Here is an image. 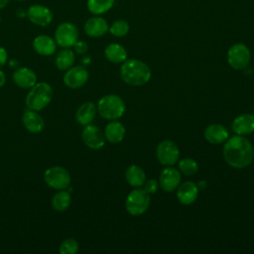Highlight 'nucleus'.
<instances>
[{
    "label": "nucleus",
    "mask_w": 254,
    "mask_h": 254,
    "mask_svg": "<svg viewBox=\"0 0 254 254\" xmlns=\"http://www.w3.org/2000/svg\"><path fill=\"white\" fill-rule=\"evenodd\" d=\"M156 155L158 161L164 166H173L178 162L180 151L178 146L170 140H164L157 146Z\"/></svg>",
    "instance_id": "1a4fd4ad"
},
{
    "label": "nucleus",
    "mask_w": 254,
    "mask_h": 254,
    "mask_svg": "<svg viewBox=\"0 0 254 254\" xmlns=\"http://www.w3.org/2000/svg\"><path fill=\"white\" fill-rule=\"evenodd\" d=\"M78 243L73 238H66L64 239L59 248L61 254H75L78 251Z\"/></svg>",
    "instance_id": "c756f323"
},
{
    "label": "nucleus",
    "mask_w": 254,
    "mask_h": 254,
    "mask_svg": "<svg viewBox=\"0 0 254 254\" xmlns=\"http://www.w3.org/2000/svg\"><path fill=\"white\" fill-rule=\"evenodd\" d=\"M0 23H1V17H0Z\"/></svg>",
    "instance_id": "4c0bfd02"
},
{
    "label": "nucleus",
    "mask_w": 254,
    "mask_h": 254,
    "mask_svg": "<svg viewBox=\"0 0 254 254\" xmlns=\"http://www.w3.org/2000/svg\"><path fill=\"white\" fill-rule=\"evenodd\" d=\"M151 202L150 194L143 189L133 190L127 196L125 206L126 210L134 216L143 214Z\"/></svg>",
    "instance_id": "39448f33"
},
{
    "label": "nucleus",
    "mask_w": 254,
    "mask_h": 254,
    "mask_svg": "<svg viewBox=\"0 0 254 254\" xmlns=\"http://www.w3.org/2000/svg\"><path fill=\"white\" fill-rule=\"evenodd\" d=\"M114 2L115 0H87L86 6L91 14L99 16L109 11L113 7Z\"/></svg>",
    "instance_id": "bb28decb"
},
{
    "label": "nucleus",
    "mask_w": 254,
    "mask_h": 254,
    "mask_svg": "<svg viewBox=\"0 0 254 254\" xmlns=\"http://www.w3.org/2000/svg\"><path fill=\"white\" fill-rule=\"evenodd\" d=\"M144 190L149 193V194H152V193H155L158 190V183L155 181V180H148V181H145L144 183Z\"/></svg>",
    "instance_id": "7c9ffc66"
},
{
    "label": "nucleus",
    "mask_w": 254,
    "mask_h": 254,
    "mask_svg": "<svg viewBox=\"0 0 254 254\" xmlns=\"http://www.w3.org/2000/svg\"><path fill=\"white\" fill-rule=\"evenodd\" d=\"M88 80V71L82 65L71 66L64 75V84L71 89H76L83 86Z\"/></svg>",
    "instance_id": "9b49d317"
},
{
    "label": "nucleus",
    "mask_w": 254,
    "mask_h": 254,
    "mask_svg": "<svg viewBox=\"0 0 254 254\" xmlns=\"http://www.w3.org/2000/svg\"><path fill=\"white\" fill-rule=\"evenodd\" d=\"M72 47L74 49V52L78 55H84L88 50L87 44L84 41H79V40H77Z\"/></svg>",
    "instance_id": "2f4dec72"
},
{
    "label": "nucleus",
    "mask_w": 254,
    "mask_h": 254,
    "mask_svg": "<svg viewBox=\"0 0 254 254\" xmlns=\"http://www.w3.org/2000/svg\"><path fill=\"white\" fill-rule=\"evenodd\" d=\"M71 202L70 193L65 190H60L52 198V206L57 211H64L67 209Z\"/></svg>",
    "instance_id": "a878e982"
},
{
    "label": "nucleus",
    "mask_w": 254,
    "mask_h": 254,
    "mask_svg": "<svg viewBox=\"0 0 254 254\" xmlns=\"http://www.w3.org/2000/svg\"><path fill=\"white\" fill-rule=\"evenodd\" d=\"M104 56L109 62L113 64H120L126 60L127 52L123 46L113 43L105 48Z\"/></svg>",
    "instance_id": "5701e85b"
},
{
    "label": "nucleus",
    "mask_w": 254,
    "mask_h": 254,
    "mask_svg": "<svg viewBox=\"0 0 254 254\" xmlns=\"http://www.w3.org/2000/svg\"><path fill=\"white\" fill-rule=\"evenodd\" d=\"M74 60H75L74 53L69 48H64L61 52L58 53L55 60V64L59 69L64 70L72 66Z\"/></svg>",
    "instance_id": "393cba45"
},
{
    "label": "nucleus",
    "mask_w": 254,
    "mask_h": 254,
    "mask_svg": "<svg viewBox=\"0 0 254 254\" xmlns=\"http://www.w3.org/2000/svg\"><path fill=\"white\" fill-rule=\"evenodd\" d=\"M33 48L37 54L48 57L52 56L57 49V43L55 39L47 35H39L33 41Z\"/></svg>",
    "instance_id": "a211bd4d"
},
{
    "label": "nucleus",
    "mask_w": 254,
    "mask_h": 254,
    "mask_svg": "<svg viewBox=\"0 0 254 254\" xmlns=\"http://www.w3.org/2000/svg\"><path fill=\"white\" fill-rule=\"evenodd\" d=\"M22 122L25 128L32 133H39L44 129L45 122L43 117L33 109H26L22 114Z\"/></svg>",
    "instance_id": "2eb2a0df"
},
{
    "label": "nucleus",
    "mask_w": 254,
    "mask_h": 254,
    "mask_svg": "<svg viewBox=\"0 0 254 254\" xmlns=\"http://www.w3.org/2000/svg\"><path fill=\"white\" fill-rule=\"evenodd\" d=\"M223 157L230 167L243 169L252 163L254 149L248 139L242 135H236L224 143Z\"/></svg>",
    "instance_id": "f257e3e1"
},
{
    "label": "nucleus",
    "mask_w": 254,
    "mask_h": 254,
    "mask_svg": "<svg viewBox=\"0 0 254 254\" xmlns=\"http://www.w3.org/2000/svg\"><path fill=\"white\" fill-rule=\"evenodd\" d=\"M124 135H125V127L119 121L112 120L105 126L104 137L108 142L112 144H117L121 142L124 138Z\"/></svg>",
    "instance_id": "412c9836"
},
{
    "label": "nucleus",
    "mask_w": 254,
    "mask_h": 254,
    "mask_svg": "<svg viewBox=\"0 0 254 254\" xmlns=\"http://www.w3.org/2000/svg\"><path fill=\"white\" fill-rule=\"evenodd\" d=\"M97 112V107L93 102L87 101L82 103L76 110L75 119L81 125H88L90 124Z\"/></svg>",
    "instance_id": "4be33fe9"
},
{
    "label": "nucleus",
    "mask_w": 254,
    "mask_h": 254,
    "mask_svg": "<svg viewBox=\"0 0 254 254\" xmlns=\"http://www.w3.org/2000/svg\"><path fill=\"white\" fill-rule=\"evenodd\" d=\"M232 130L237 135H247L254 132V115L245 113L237 116L232 123Z\"/></svg>",
    "instance_id": "6ab92c4d"
},
{
    "label": "nucleus",
    "mask_w": 254,
    "mask_h": 254,
    "mask_svg": "<svg viewBox=\"0 0 254 254\" xmlns=\"http://www.w3.org/2000/svg\"><path fill=\"white\" fill-rule=\"evenodd\" d=\"M7 60H8L7 51L5 50V48L0 47V68L6 64Z\"/></svg>",
    "instance_id": "473e14b6"
},
{
    "label": "nucleus",
    "mask_w": 254,
    "mask_h": 254,
    "mask_svg": "<svg viewBox=\"0 0 254 254\" xmlns=\"http://www.w3.org/2000/svg\"><path fill=\"white\" fill-rule=\"evenodd\" d=\"M45 183L55 190H65L70 184V175L66 169L61 166H53L44 173Z\"/></svg>",
    "instance_id": "423d86ee"
},
{
    "label": "nucleus",
    "mask_w": 254,
    "mask_h": 254,
    "mask_svg": "<svg viewBox=\"0 0 254 254\" xmlns=\"http://www.w3.org/2000/svg\"><path fill=\"white\" fill-rule=\"evenodd\" d=\"M9 0H0V9H3L4 7L7 6Z\"/></svg>",
    "instance_id": "c9c22d12"
},
{
    "label": "nucleus",
    "mask_w": 254,
    "mask_h": 254,
    "mask_svg": "<svg viewBox=\"0 0 254 254\" xmlns=\"http://www.w3.org/2000/svg\"><path fill=\"white\" fill-rule=\"evenodd\" d=\"M52 98V86L47 82H36L27 93L25 101L28 108L40 111L51 102Z\"/></svg>",
    "instance_id": "7ed1b4c3"
},
{
    "label": "nucleus",
    "mask_w": 254,
    "mask_h": 254,
    "mask_svg": "<svg viewBox=\"0 0 254 254\" xmlns=\"http://www.w3.org/2000/svg\"><path fill=\"white\" fill-rule=\"evenodd\" d=\"M13 81L20 88L30 89L37 82V75L31 68L20 67L14 71Z\"/></svg>",
    "instance_id": "dca6fc26"
},
{
    "label": "nucleus",
    "mask_w": 254,
    "mask_h": 254,
    "mask_svg": "<svg viewBox=\"0 0 254 254\" xmlns=\"http://www.w3.org/2000/svg\"><path fill=\"white\" fill-rule=\"evenodd\" d=\"M125 177L128 184L135 188L143 186L146 181V175L144 170L136 165H131L127 168Z\"/></svg>",
    "instance_id": "b1692460"
},
{
    "label": "nucleus",
    "mask_w": 254,
    "mask_h": 254,
    "mask_svg": "<svg viewBox=\"0 0 254 254\" xmlns=\"http://www.w3.org/2000/svg\"><path fill=\"white\" fill-rule=\"evenodd\" d=\"M120 76L127 84L139 86L150 80L151 69L142 61L132 59L123 62L120 67Z\"/></svg>",
    "instance_id": "f03ea898"
},
{
    "label": "nucleus",
    "mask_w": 254,
    "mask_h": 254,
    "mask_svg": "<svg viewBox=\"0 0 254 254\" xmlns=\"http://www.w3.org/2000/svg\"><path fill=\"white\" fill-rule=\"evenodd\" d=\"M108 31L115 37H123L129 32V24L125 20H117L112 23Z\"/></svg>",
    "instance_id": "c85d7f7f"
},
{
    "label": "nucleus",
    "mask_w": 254,
    "mask_h": 254,
    "mask_svg": "<svg viewBox=\"0 0 254 254\" xmlns=\"http://www.w3.org/2000/svg\"><path fill=\"white\" fill-rule=\"evenodd\" d=\"M109 29L107 21L99 16L89 18L84 24V32L87 36L92 38H98L107 33Z\"/></svg>",
    "instance_id": "4468645a"
},
{
    "label": "nucleus",
    "mask_w": 254,
    "mask_h": 254,
    "mask_svg": "<svg viewBox=\"0 0 254 254\" xmlns=\"http://www.w3.org/2000/svg\"><path fill=\"white\" fill-rule=\"evenodd\" d=\"M16 1H25V0H16Z\"/></svg>",
    "instance_id": "e433bc0d"
},
{
    "label": "nucleus",
    "mask_w": 254,
    "mask_h": 254,
    "mask_svg": "<svg viewBox=\"0 0 254 254\" xmlns=\"http://www.w3.org/2000/svg\"><path fill=\"white\" fill-rule=\"evenodd\" d=\"M198 188L192 182H185L177 189V197L183 204H191L197 197Z\"/></svg>",
    "instance_id": "f3484780"
},
{
    "label": "nucleus",
    "mask_w": 254,
    "mask_h": 254,
    "mask_svg": "<svg viewBox=\"0 0 254 254\" xmlns=\"http://www.w3.org/2000/svg\"><path fill=\"white\" fill-rule=\"evenodd\" d=\"M159 183L161 188L167 192L176 190L181 183V174L179 170L172 167L165 168L160 174Z\"/></svg>",
    "instance_id": "ddd939ff"
},
{
    "label": "nucleus",
    "mask_w": 254,
    "mask_h": 254,
    "mask_svg": "<svg viewBox=\"0 0 254 254\" xmlns=\"http://www.w3.org/2000/svg\"><path fill=\"white\" fill-rule=\"evenodd\" d=\"M251 54L248 47L241 43L234 44L227 52V62L235 69L245 68L249 64Z\"/></svg>",
    "instance_id": "6e6552de"
},
{
    "label": "nucleus",
    "mask_w": 254,
    "mask_h": 254,
    "mask_svg": "<svg viewBox=\"0 0 254 254\" xmlns=\"http://www.w3.org/2000/svg\"><path fill=\"white\" fill-rule=\"evenodd\" d=\"M27 17L33 24L46 27L52 23L54 15L51 9L47 6L42 4H34L28 8Z\"/></svg>",
    "instance_id": "9d476101"
},
{
    "label": "nucleus",
    "mask_w": 254,
    "mask_h": 254,
    "mask_svg": "<svg viewBox=\"0 0 254 254\" xmlns=\"http://www.w3.org/2000/svg\"><path fill=\"white\" fill-rule=\"evenodd\" d=\"M6 82V76L5 73L0 69V87H2Z\"/></svg>",
    "instance_id": "72a5a7b5"
},
{
    "label": "nucleus",
    "mask_w": 254,
    "mask_h": 254,
    "mask_svg": "<svg viewBox=\"0 0 254 254\" xmlns=\"http://www.w3.org/2000/svg\"><path fill=\"white\" fill-rule=\"evenodd\" d=\"M81 62H82V64H83L84 65H87V64H89V63H90V58H89V57H83L82 60H81Z\"/></svg>",
    "instance_id": "f704fd0d"
},
{
    "label": "nucleus",
    "mask_w": 254,
    "mask_h": 254,
    "mask_svg": "<svg viewBox=\"0 0 254 254\" xmlns=\"http://www.w3.org/2000/svg\"><path fill=\"white\" fill-rule=\"evenodd\" d=\"M81 138L83 143L92 150H99L105 144L104 134L95 125H85L81 133Z\"/></svg>",
    "instance_id": "f8f14e48"
},
{
    "label": "nucleus",
    "mask_w": 254,
    "mask_h": 254,
    "mask_svg": "<svg viewBox=\"0 0 254 254\" xmlns=\"http://www.w3.org/2000/svg\"><path fill=\"white\" fill-rule=\"evenodd\" d=\"M96 107L99 115L107 120H116L125 112V103L116 94L104 95L99 99Z\"/></svg>",
    "instance_id": "20e7f679"
},
{
    "label": "nucleus",
    "mask_w": 254,
    "mask_h": 254,
    "mask_svg": "<svg viewBox=\"0 0 254 254\" xmlns=\"http://www.w3.org/2000/svg\"><path fill=\"white\" fill-rule=\"evenodd\" d=\"M204 137L211 144H221L228 138V132L221 124H211L205 128Z\"/></svg>",
    "instance_id": "aec40b11"
},
{
    "label": "nucleus",
    "mask_w": 254,
    "mask_h": 254,
    "mask_svg": "<svg viewBox=\"0 0 254 254\" xmlns=\"http://www.w3.org/2000/svg\"><path fill=\"white\" fill-rule=\"evenodd\" d=\"M179 169H180L181 173H183L186 176L190 177V176H193L197 172L198 165L194 160H192L190 158H185L179 162Z\"/></svg>",
    "instance_id": "cd10ccee"
},
{
    "label": "nucleus",
    "mask_w": 254,
    "mask_h": 254,
    "mask_svg": "<svg viewBox=\"0 0 254 254\" xmlns=\"http://www.w3.org/2000/svg\"><path fill=\"white\" fill-rule=\"evenodd\" d=\"M78 40V30L70 22L61 23L55 31V41L62 48H71Z\"/></svg>",
    "instance_id": "0eeeda50"
}]
</instances>
